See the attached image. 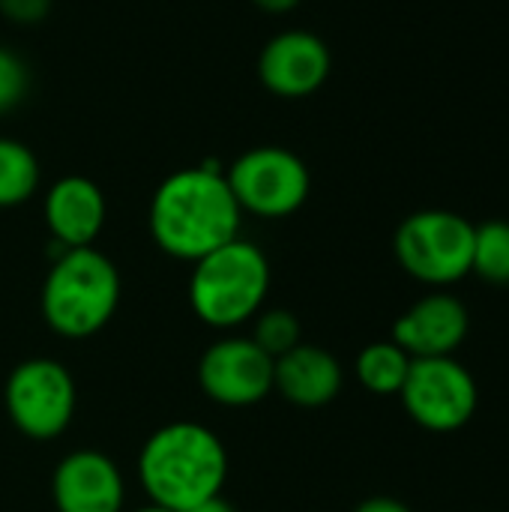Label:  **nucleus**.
<instances>
[{
	"instance_id": "obj_1",
	"label": "nucleus",
	"mask_w": 509,
	"mask_h": 512,
	"mask_svg": "<svg viewBox=\"0 0 509 512\" xmlns=\"http://www.w3.org/2000/svg\"><path fill=\"white\" fill-rule=\"evenodd\" d=\"M153 243L177 261L195 264L213 249L240 237L243 210L216 162L168 174L147 213Z\"/></svg>"
},
{
	"instance_id": "obj_2",
	"label": "nucleus",
	"mask_w": 509,
	"mask_h": 512,
	"mask_svg": "<svg viewBox=\"0 0 509 512\" xmlns=\"http://www.w3.org/2000/svg\"><path fill=\"white\" fill-rule=\"evenodd\" d=\"M228 450L222 438L192 420L159 426L141 447L135 471L150 504L186 512L216 495L228 480Z\"/></svg>"
},
{
	"instance_id": "obj_3",
	"label": "nucleus",
	"mask_w": 509,
	"mask_h": 512,
	"mask_svg": "<svg viewBox=\"0 0 509 512\" xmlns=\"http://www.w3.org/2000/svg\"><path fill=\"white\" fill-rule=\"evenodd\" d=\"M123 282L114 261L96 246L54 255L39 294V312L60 339H90L108 327L120 306Z\"/></svg>"
},
{
	"instance_id": "obj_4",
	"label": "nucleus",
	"mask_w": 509,
	"mask_h": 512,
	"mask_svg": "<svg viewBox=\"0 0 509 512\" xmlns=\"http://www.w3.org/2000/svg\"><path fill=\"white\" fill-rule=\"evenodd\" d=\"M270 261L252 240L234 237L192 264L189 306L201 324L219 333H234L249 324L270 294Z\"/></svg>"
},
{
	"instance_id": "obj_5",
	"label": "nucleus",
	"mask_w": 509,
	"mask_h": 512,
	"mask_svg": "<svg viewBox=\"0 0 509 512\" xmlns=\"http://www.w3.org/2000/svg\"><path fill=\"white\" fill-rule=\"evenodd\" d=\"M393 255L414 282L450 288L471 273L474 225L453 210H417L396 228Z\"/></svg>"
},
{
	"instance_id": "obj_6",
	"label": "nucleus",
	"mask_w": 509,
	"mask_h": 512,
	"mask_svg": "<svg viewBox=\"0 0 509 512\" xmlns=\"http://www.w3.org/2000/svg\"><path fill=\"white\" fill-rule=\"evenodd\" d=\"M3 405L12 426L24 438L54 441L69 429L75 417V378L54 357L21 360L3 384Z\"/></svg>"
},
{
	"instance_id": "obj_7",
	"label": "nucleus",
	"mask_w": 509,
	"mask_h": 512,
	"mask_svg": "<svg viewBox=\"0 0 509 512\" xmlns=\"http://www.w3.org/2000/svg\"><path fill=\"white\" fill-rule=\"evenodd\" d=\"M225 180L240 210L258 219H288L309 201L312 192L306 162L276 144L252 147L237 156L225 171Z\"/></svg>"
},
{
	"instance_id": "obj_8",
	"label": "nucleus",
	"mask_w": 509,
	"mask_h": 512,
	"mask_svg": "<svg viewBox=\"0 0 509 512\" xmlns=\"http://www.w3.org/2000/svg\"><path fill=\"white\" fill-rule=\"evenodd\" d=\"M399 399L420 429L432 435H453L474 420L480 387L471 369L456 357H423L411 360Z\"/></svg>"
},
{
	"instance_id": "obj_9",
	"label": "nucleus",
	"mask_w": 509,
	"mask_h": 512,
	"mask_svg": "<svg viewBox=\"0 0 509 512\" xmlns=\"http://www.w3.org/2000/svg\"><path fill=\"white\" fill-rule=\"evenodd\" d=\"M198 387L222 408H252L273 393V357L249 336L228 333L201 354Z\"/></svg>"
},
{
	"instance_id": "obj_10",
	"label": "nucleus",
	"mask_w": 509,
	"mask_h": 512,
	"mask_svg": "<svg viewBox=\"0 0 509 512\" xmlns=\"http://www.w3.org/2000/svg\"><path fill=\"white\" fill-rule=\"evenodd\" d=\"M333 57L321 36L282 30L258 54V81L279 99H306L330 78Z\"/></svg>"
},
{
	"instance_id": "obj_11",
	"label": "nucleus",
	"mask_w": 509,
	"mask_h": 512,
	"mask_svg": "<svg viewBox=\"0 0 509 512\" xmlns=\"http://www.w3.org/2000/svg\"><path fill=\"white\" fill-rule=\"evenodd\" d=\"M468 333H471L468 306L447 291H432L396 318L390 339L411 360H423V357H456Z\"/></svg>"
},
{
	"instance_id": "obj_12",
	"label": "nucleus",
	"mask_w": 509,
	"mask_h": 512,
	"mask_svg": "<svg viewBox=\"0 0 509 512\" xmlns=\"http://www.w3.org/2000/svg\"><path fill=\"white\" fill-rule=\"evenodd\" d=\"M51 501L57 512H123L126 480L111 456L72 450L51 474Z\"/></svg>"
},
{
	"instance_id": "obj_13",
	"label": "nucleus",
	"mask_w": 509,
	"mask_h": 512,
	"mask_svg": "<svg viewBox=\"0 0 509 512\" xmlns=\"http://www.w3.org/2000/svg\"><path fill=\"white\" fill-rule=\"evenodd\" d=\"M42 216L57 246L81 249V246H93L96 237L102 234L108 204L102 189L90 177L69 174L51 183V189L45 192Z\"/></svg>"
},
{
	"instance_id": "obj_14",
	"label": "nucleus",
	"mask_w": 509,
	"mask_h": 512,
	"mask_svg": "<svg viewBox=\"0 0 509 512\" xmlns=\"http://www.w3.org/2000/svg\"><path fill=\"white\" fill-rule=\"evenodd\" d=\"M345 387L342 363L321 345L300 342L273 360V393L297 408H324Z\"/></svg>"
},
{
	"instance_id": "obj_15",
	"label": "nucleus",
	"mask_w": 509,
	"mask_h": 512,
	"mask_svg": "<svg viewBox=\"0 0 509 512\" xmlns=\"http://www.w3.org/2000/svg\"><path fill=\"white\" fill-rule=\"evenodd\" d=\"M411 369V357L393 342H372L354 360V375L360 387L372 396H399Z\"/></svg>"
},
{
	"instance_id": "obj_16",
	"label": "nucleus",
	"mask_w": 509,
	"mask_h": 512,
	"mask_svg": "<svg viewBox=\"0 0 509 512\" xmlns=\"http://www.w3.org/2000/svg\"><path fill=\"white\" fill-rule=\"evenodd\" d=\"M39 177L36 153L15 138H0V207L30 201L39 189Z\"/></svg>"
},
{
	"instance_id": "obj_17",
	"label": "nucleus",
	"mask_w": 509,
	"mask_h": 512,
	"mask_svg": "<svg viewBox=\"0 0 509 512\" xmlns=\"http://www.w3.org/2000/svg\"><path fill=\"white\" fill-rule=\"evenodd\" d=\"M471 273L489 285H509V222L489 219L474 225Z\"/></svg>"
},
{
	"instance_id": "obj_18",
	"label": "nucleus",
	"mask_w": 509,
	"mask_h": 512,
	"mask_svg": "<svg viewBox=\"0 0 509 512\" xmlns=\"http://www.w3.org/2000/svg\"><path fill=\"white\" fill-rule=\"evenodd\" d=\"M264 354H270L273 360L288 354L291 348H297L303 342V330L294 312L288 309H261L252 318V336H249Z\"/></svg>"
},
{
	"instance_id": "obj_19",
	"label": "nucleus",
	"mask_w": 509,
	"mask_h": 512,
	"mask_svg": "<svg viewBox=\"0 0 509 512\" xmlns=\"http://www.w3.org/2000/svg\"><path fill=\"white\" fill-rule=\"evenodd\" d=\"M27 87H30L27 63L18 54L0 48V114L15 108L27 96Z\"/></svg>"
},
{
	"instance_id": "obj_20",
	"label": "nucleus",
	"mask_w": 509,
	"mask_h": 512,
	"mask_svg": "<svg viewBox=\"0 0 509 512\" xmlns=\"http://www.w3.org/2000/svg\"><path fill=\"white\" fill-rule=\"evenodd\" d=\"M54 0H0V12L12 24H42L51 12Z\"/></svg>"
},
{
	"instance_id": "obj_21",
	"label": "nucleus",
	"mask_w": 509,
	"mask_h": 512,
	"mask_svg": "<svg viewBox=\"0 0 509 512\" xmlns=\"http://www.w3.org/2000/svg\"><path fill=\"white\" fill-rule=\"evenodd\" d=\"M354 512H414L408 504L396 501V498H387V495H378V498H366L363 504H357Z\"/></svg>"
},
{
	"instance_id": "obj_22",
	"label": "nucleus",
	"mask_w": 509,
	"mask_h": 512,
	"mask_svg": "<svg viewBox=\"0 0 509 512\" xmlns=\"http://www.w3.org/2000/svg\"><path fill=\"white\" fill-rule=\"evenodd\" d=\"M186 512H237V507L231 501H225L222 495H216V498H210V501H204V504H198V507Z\"/></svg>"
},
{
	"instance_id": "obj_23",
	"label": "nucleus",
	"mask_w": 509,
	"mask_h": 512,
	"mask_svg": "<svg viewBox=\"0 0 509 512\" xmlns=\"http://www.w3.org/2000/svg\"><path fill=\"white\" fill-rule=\"evenodd\" d=\"M258 9H264V12H291L294 6H300V0H252Z\"/></svg>"
},
{
	"instance_id": "obj_24",
	"label": "nucleus",
	"mask_w": 509,
	"mask_h": 512,
	"mask_svg": "<svg viewBox=\"0 0 509 512\" xmlns=\"http://www.w3.org/2000/svg\"><path fill=\"white\" fill-rule=\"evenodd\" d=\"M129 512H171V510H165V507H156V504H144V507H138V510H129Z\"/></svg>"
}]
</instances>
